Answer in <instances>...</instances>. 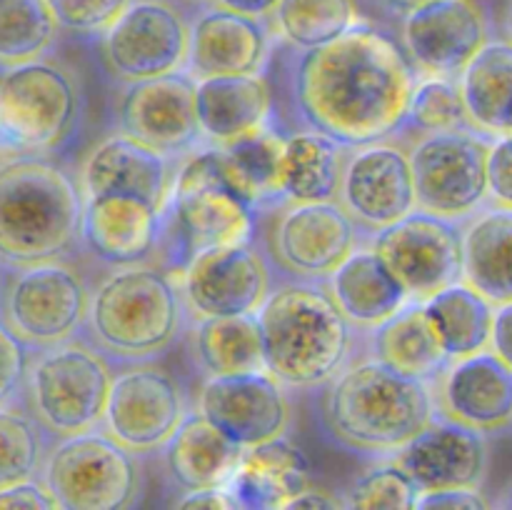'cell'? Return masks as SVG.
Returning <instances> with one entry per match:
<instances>
[{
    "mask_svg": "<svg viewBox=\"0 0 512 510\" xmlns=\"http://www.w3.org/2000/svg\"><path fill=\"white\" fill-rule=\"evenodd\" d=\"M380 3H383L388 10H393V13L405 15V13H410V10L420 8V5L430 3V0H380Z\"/></svg>",
    "mask_w": 512,
    "mask_h": 510,
    "instance_id": "816d5d0a",
    "label": "cell"
},
{
    "mask_svg": "<svg viewBox=\"0 0 512 510\" xmlns=\"http://www.w3.org/2000/svg\"><path fill=\"white\" fill-rule=\"evenodd\" d=\"M325 385V428L335 443L358 453L395 455L440 413L435 383L410 378L375 358L345 365Z\"/></svg>",
    "mask_w": 512,
    "mask_h": 510,
    "instance_id": "7a4b0ae2",
    "label": "cell"
},
{
    "mask_svg": "<svg viewBox=\"0 0 512 510\" xmlns=\"http://www.w3.org/2000/svg\"><path fill=\"white\" fill-rule=\"evenodd\" d=\"M175 170L170 155L140 143L125 133L100 140L80 168V193H125L150 200L165 210L173 190Z\"/></svg>",
    "mask_w": 512,
    "mask_h": 510,
    "instance_id": "d4e9b609",
    "label": "cell"
},
{
    "mask_svg": "<svg viewBox=\"0 0 512 510\" xmlns=\"http://www.w3.org/2000/svg\"><path fill=\"white\" fill-rule=\"evenodd\" d=\"M195 113L200 138L225 145L268 128L273 93L260 73L213 75L195 80Z\"/></svg>",
    "mask_w": 512,
    "mask_h": 510,
    "instance_id": "484cf974",
    "label": "cell"
},
{
    "mask_svg": "<svg viewBox=\"0 0 512 510\" xmlns=\"http://www.w3.org/2000/svg\"><path fill=\"white\" fill-rule=\"evenodd\" d=\"M345 508V500L338 493H330L325 488H313V485H305L300 493H295L293 498L285 500L280 510H335Z\"/></svg>",
    "mask_w": 512,
    "mask_h": 510,
    "instance_id": "c3c4849f",
    "label": "cell"
},
{
    "mask_svg": "<svg viewBox=\"0 0 512 510\" xmlns=\"http://www.w3.org/2000/svg\"><path fill=\"white\" fill-rule=\"evenodd\" d=\"M490 350L512 368V303L495 305L493 333H490Z\"/></svg>",
    "mask_w": 512,
    "mask_h": 510,
    "instance_id": "681fc988",
    "label": "cell"
},
{
    "mask_svg": "<svg viewBox=\"0 0 512 510\" xmlns=\"http://www.w3.org/2000/svg\"><path fill=\"white\" fill-rule=\"evenodd\" d=\"M3 288H5V283H3V275H0V300H3Z\"/></svg>",
    "mask_w": 512,
    "mask_h": 510,
    "instance_id": "11a10c76",
    "label": "cell"
},
{
    "mask_svg": "<svg viewBox=\"0 0 512 510\" xmlns=\"http://www.w3.org/2000/svg\"><path fill=\"white\" fill-rule=\"evenodd\" d=\"M178 508L188 510H235L240 508L238 498L230 490V485H210V488H195L185 490L183 498L178 500Z\"/></svg>",
    "mask_w": 512,
    "mask_h": 510,
    "instance_id": "7dc6e473",
    "label": "cell"
},
{
    "mask_svg": "<svg viewBox=\"0 0 512 510\" xmlns=\"http://www.w3.org/2000/svg\"><path fill=\"white\" fill-rule=\"evenodd\" d=\"M163 213L165 210L138 195H85L80 240L105 263H143L158 248Z\"/></svg>",
    "mask_w": 512,
    "mask_h": 510,
    "instance_id": "cb8c5ba5",
    "label": "cell"
},
{
    "mask_svg": "<svg viewBox=\"0 0 512 510\" xmlns=\"http://www.w3.org/2000/svg\"><path fill=\"white\" fill-rule=\"evenodd\" d=\"M120 133L165 155H178L200 143L195 113V78L185 70L125 85L118 105Z\"/></svg>",
    "mask_w": 512,
    "mask_h": 510,
    "instance_id": "d6986e66",
    "label": "cell"
},
{
    "mask_svg": "<svg viewBox=\"0 0 512 510\" xmlns=\"http://www.w3.org/2000/svg\"><path fill=\"white\" fill-rule=\"evenodd\" d=\"M90 293L63 260L15 268L0 300V320L28 348H48L75 338L88 318Z\"/></svg>",
    "mask_w": 512,
    "mask_h": 510,
    "instance_id": "30bf717a",
    "label": "cell"
},
{
    "mask_svg": "<svg viewBox=\"0 0 512 510\" xmlns=\"http://www.w3.org/2000/svg\"><path fill=\"white\" fill-rule=\"evenodd\" d=\"M270 240L275 258L290 273L325 278L358 248V223L335 200L290 203Z\"/></svg>",
    "mask_w": 512,
    "mask_h": 510,
    "instance_id": "ffe728a7",
    "label": "cell"
},
{
    "mask_svg": "<svg viewBox=\"0 0 512 510\" xmlns=\"http://www.w3.org/2000/svg\"><path fill=\"white\" fill-rule=\"evenodd\" d=\"M293 83L305 123L358 148L405 128L418 70L388 35L360 20L333 43L303 50Z\"/></svg>",
    "mask_w": 512,
    "mask_h": 510,
    "instance_id": "6da1fadb",
    "label": "cell"
},
{
    "mask_svg": "<svg viewBox=\"0 0 512 510\" xmlns=\"http://www.w3.org/2000/svg\"><path fill=\"white\" fill-rule=\"evenodd\" d=\"M40 473L63 510H123L135 505L140 490L133 450L98 428L63 435Z\"/></svg>",
    "mask_w": 512,
    "mask_h": 510,
    "instance_id": "ba28073f",
    "label": "cell"
},
{
    "mask_svg": "<svg viewBox=\"0 0 512 510\" xmlns=\"http://www.w3.org/2000/svg\"><path fill=\"white\" fill-rule=\"evenodd\" d=\"M495 505H500V508H512V488L505 490V498Z\"/></svg>",
    "mask_w": 512,
    "mask_h": 510,
    "instance_id": "db71d44e",
    "label": "cell"
},
{
    "mask_svg": "<svg viewBox=\"0 0 512 510\" xmlns=\"http://www.w3.org/2000/svg\"><path fill=\"white\" fill-rule=\"evenodd\" d=\"M198 413L248 448L288 433L290 400L270 370L213 375L198 390Z\"/></svg>",
    "mask_w": 512,
    "mask_h": 510,
    "instance_id": "e0dca14e",
    "label": "cell"
},
{
    "mask_svg": "<svg viewBox=\"0 0 512 510\" xmlns=\"http://www.w3.org/2000/svg\"><path fill=\"white\" fill-rule=\"evenodd\" d=\"M470 128L488 138L512 133V43L488 40L458 75Z\"/></svg>",
    "mask_w": 512,
    "mask_h": 510,
    "instance_id": "1f68e13d",
    "label": "cell"
},
{
    "mask_svg": "<svg viewBox=\"0 0 512 510\" xmlns=\"http://www.w3.org/2000/svg\"><path fill=\"white\" fill-rule=\"evenodd\" d=\"M503 33H505V40H508V43H512V0H508V5H505Z\"/></svg>",
    "mask_w": 512,
    "mask_h": 510,
    "instance_id": "f5cc1de1",
    "label": "cell"
},
{
    "mask_svg": "<svg viewBox=\"0 0 512 510\" xmlns=\"http://www.w3.org/2000/svg\"><path fill=\"white\" fill-rule=\"evenodd\" d=\"M488 200L493 205L512 208V133L490 140Z\"/></svg>",
    "mask_w": 512,
    "mask_h": 510,
    "instance_id": "ee69618b",
    "label": "cell"
},
{
    "mask_svg": "<svg viewBox=\"0 0 512 510\" xmlns=\"http://www.w3.org/2000/svg\"><path fill=\"white\" fill-rule=\"evenodd\" d=\"M270 55V30L263 18L235 13L215 3L190 25L185 73L190 78L263 73Z\"/></svg>",
    "mask_w": 512,
    "mask_h": 510,
    "instance_id": "7402d4cb",
    "label": "cell"
},
{
    "mask_svg": "<svg viewBox=\"0 0 512 510\" xmlns=\"http://www.w3.org/2000/svg\"><path fill=\"white\" fill-rule=\"evenodd\" d=\"M193 353L205 378L265 370L263 338L255 313L198 318L193 325Z\"/></svg>",
    "mask_w": 512,
    "mask_h": 510,
    "instance_id": "e575fe53",
    "label": "cell"
},
{
    "mask_svg": "<svg viewBox=\"0 0 512 510\" xmlns=\"http://www.w3.org/2000/svg\"><path fill=\"white\" fill-rule=\"evenodd\" d=\"M255 318L263 338L265 370L290 388H315L348 365L353 325L325 285H278Z\"/></svg>",
    "mask_w": 512,
    "mask_h": 510,
    "instance_id": "3957f363",
    "label": "cell"
},
{
    "mask_svg": "<svg viewBox=\"0 0 512 510\" xmlns=\"http://www.w3.org/2000/svg\"><path fill=\"white\" fill-rule=\"evenodd\" d=\"M183 310V295L168 273L140 263L118 265L90 293L85 325L103 353L148 360L178 338Z\"/></svg>",
    "mask_w": 512,
    "mask_h": 510,
    "instance_id": "5b68a950",
    "label": "cell"
},
{
    "mask_svg": "<svg viewBox=\"0 0 512 510\" xmlns=\"http://www.w3.org/2000/svg\"><path fill=\"white\" fill-rule=\"evenodd\" d=\"M340 205L355 223L380 230L418 208L408 150L385 140L358 145L343 163Z\"/></svg>",
    "mask_w": 512,
    "mask_h": 510,
    "instance_id": "ac0fdd59",
    "label": "cell"
},
{
    "mask_svg": "<svg viewBox=\"0 0 512 510\" xmlns=\"http://www.w3.org/2000/svg\"><path fill=\"white\" fill-rule=\"evenodd\" d=\"M393 460L420 490L483 488L490 468L488 433L438 413L415 438L395 450Z\"/></svg>",
    "mask_w": 512,
    "mask_h": 510,
    "instance_id": "44dd1931",
    "label": "cell"
},
{
    "mask_svg": "<svg viewBox=\"0 0 512 510\" xmlns=\"http://www.w3.org/2000/svg\"><path fill=\"white\" fill-rule=\"evenodd\" d=\"M28 360V345L15 338L13 330L0 320V408L15 405L23 393Z\"/></svg>",
    "mask_w": 512,
    "mask_h": 510,
    "instance_id": "7bdbcfd3",
    "label": "cell"
},
{
    "mask_svg": "<svg viewBox=\"0 0 512 510\" xmlns=\"http://www.w3.org/2000/svg\"><path fill=\"white\" fill-rule=\"evenodd\" d=\"M80 118V90L58 63L38 58L0 70V158H45Z\"/></svg>",
    "mask_w": 512,
    "mask_h": 510,
    "instance_id": "8992f818",
    "label": "cell"
},
{
    "mask_svg": "<svg viewBox=\"0 0 512 510\" xmlns=\"http://www.w3.org/2000/svg\"><path fill=\"white\" fill-rule=\"evenodd\" d=\"M343 495L350 510H415L420 488L395 460H388L365 470Z\"/></svg>",
    "mask_w": 512,
    "mask_h": 510,
    "instance_id": "60d3db41",
    "label": "cell"
},
{
    "mask_svg": "<svg viewBox=\"0 0 512 510\" xmlns=\"http://www.w3.org/2000/svg\"><path fill=\"white\" fill-rule=\"evenodd\" d=\"M273 18L280 38L300 50L333 43L363 20L355 0H278Z\"/></svg>",
    "mask_w": 512,
    "mask_h": 510,
    "instance_id": "8d00e7d4",
    "label": "cell"
},
{
    "mask_svg": "<svg viewBox=\"0 0 512 510\" xmlns=\"http://www.w3.org/2000/svg\"><path fill=\"white\" fill-rule=\"evenodd\" d=\"M438 380L443 415L483 433L512 425V368L490 348L450 360Z\"/></svg>",
    "mask_w": 512,
    "mask_h": 510,
    "instance_id": "603a6c76",
    "label": "cell"
},
{
    "mask_svg": "<svg viewBox=\"0 0 512 510\" xmlns=\"http://www.w3.org/2000/svg\"><path fill=\"white\" fill-rule=\"evenodd\" d=\"M83 193L45 158L0 160V265L58 260L80 240Z\"/></svg>",
    "mask_w": 512,
    "mask_h": 510,
    "instance_id": "277c9868",
    "label": "cell"
},
{
    "mask_svg": "<svg viewBox=\"0 0 512 510\" xmlns=\"http://www.w3.org/2000/svg\"><path fill=\"white\" fill-rule=\"evenodd\" d=\"M490 40V20L478 0H430L403 15V45L423 75L458 78Z\"/></svg>",
    "mask_w": 512,
    "mask_h": 510,
    "instance_id": "2e32d148",
    "label": "cell"
},
{
    "mask_svg": "<svg viewBox=\"0 0 512 510\" xmlns=\"http://www.w3.org/2000/svg\"><path fill=\"white\" fill-rule=\"evenodd\" d=\"M343 148L313 128L288 135L280 155V198L288 203L335 200L345 163Z\"/></svg>",
    "mask_w": 512,
    "mask_h": 510,
    "instance_id": "d6a6232c",
    "label": "cell"
},
{
    "mask_svg": "<svg viewBox=\"0 0 512 510\" xmlns=\"http://www.w3.org/2000/svg\"><path fill=\"white\" fill-rule=\"evenodd\" d=\"M330 293L353 328H375L410 300L373 245L355 248L330 273Z\"/></svg>",
    "mask_w": 512,
    "mask_h": 510,
    "instance_id": "f1b7e54d",
    "label": "cell"
},
{
    "mask_svg": "<svg viewBox=\"0 0 512 510\" xmlns=\"http://www.w3.org/2000/svg\"><path fill=\"white\" fill-rule=\"evenodd\" d=\"M110 383L113 373L98 348L70 338L28 360L23 393L43 430L63 438L103 425Z\"/></svg>",
    "mask_w": 512,
    "mask_h": 510,
    "instance_id": "52a82bcc",
    "label": "cell"
},
{
    "mask_svg": "<svg viewBox=\"0 0 512 510\" xmlns=\"http://www.w3.org/2000/svg\"><path fill=\"white\" fill-rule=\"evenodd\" d=\"M405 125H413L420 133L470 128L458 78H448V75L418 78Z\"/></svg>",
    "mask_w": 512,
    "mask_h": 510,
    "instance_id": "f35d334b",
    "label": "cell"
},
{
    "mask_svg": "<svg viewBox=\"0 0 512 510\" xmlns=\"http://www.w3.org/2000/svg\"><path fill=\"white\" fill-rule=\"evenodd\" d=\"M243 445L230 440L205 415L188 413L163 445L165 470L183 490L225 485L238 470Z\"/></svg>",
    "mask_w": 512,
    "mask_h": 510,
    "instance_id": "4316f807",
    "label": "cell"
},
{
    "mask_svg": "<svg viewBox=\"0 0 512 510\" xmlns=\"http://www.w3.org/2000/svg\"><path fill=\"white\" fill-rule=\"evenodd\" d=\"M493 508L480 485H458V488L420 490L415 510H483Z\"/></svg>",
    "mask_w": 512,
    "mask_h": 510,
    "instance_id": "f6af8a7d",
    "label": "cell"
},
{
    "mask_svg": "<svg viewBox=\"0 0 512 510\" xmlns=\"http://www.w3.org/2000/svg\"><path fill=\"white\" fill-rule=\"evenodd\" d=\"M188 415L178 380L155 365H135L113 375L103 430L133 453H153L168 443Z\"/></svg>",
    "mask_w": 512,
    "mask_h": 510,
    "instance_id": "5bb4252c",
    "label": "cell"
},
{
    "mask_svg": "<svg viewBox=\"0 0 512 510\" xmlns=\"http://www.w3.org/2000/svg\"><path fill=\"white\" fill-rule=\"evenodd\" d=\"M0 510H58V500L43 480L25 478L0 485Z\"/></svg>",
    "mask_w": 512,
    "mask_h": 510,
    "instance_id": "bcb514c9",
    "label": "cell"
},
{
    "mask_svg": "<svg viewBox=\"0 0 512 510\" xmlns=\"http://www.w3.org/2000/svg\"><path fill=\"white\" fill-rule=\"evenodd\" d=\"M268 293V268L250 243L208 245L185 258L180 295L195 318L255 313Z\"/></svg>",
    "mask_w": 512,
    "mask_h": 510,
    "instance_id": "9a60e30c",
    "label": "cell"
},
{
    "mask_svg": "<svg viewBox=\"0 0 512 510\" xmlns=\"http://www.w3.org/2000/svg\"><path fill=\"white\" fill-rule=\"evenodd\" d=\"M215 3L235 10V13L253 15V18H268V15H273L278 0H215Z\"/></svg>",
    "mask_w": 512,
    "mask_h": 510,
    "instance_id": "f907efd6",
    "label": "cell"
},
{
    "mask_svg": "<svg viewBox=\"0 0 512 510\" xmlns=\"http://www.w3.org/2000/svg\"><path fill=\"white\" fill-rule=\"evenodd\" d=\"M228 485L240 508H283L310 485V463L288 435H278L248 445Z\"/></svg>",
    "mask_w": 512,
    "mask_h": 510,
    "instance_id": "83f0119b",
    "label": "cell"
},
{
    "mask_svg": "<svg viewBox=\"0 0 512 510\" xmlns=\"http://www.w3.org/2000/svg\"><path fill=\"white\" fill-rule=\"evenodd\" d=\"M43 425L15 405L0 408V485L35 478L45 460Z\"/></svg>",
    "mask_w": 512,
    "mask_h": 510,
    "instance_id": "ab89813d",
    "label": "cell"
},
{
    "mask_svg": "<svg viewBox=\"0 0 512 510\" xmlns=\"http://www.w3.org/2000/svg\"><path fill=\"white\" fill-rule=\"evenodd\" d=\"M283 140V135H278L275 130L263 128L258 133L243 135L233 143L215 145L220 150L228 178L255 210L280 198L278 178Z\"/></svg>",
    "mask_w": 512,
    "mask_h": 510,
    "instance_id": "d590c367",
    "label": "cell"
},
{
    "mask_svg": "<svg viewBox=\"0 0 512 510\" xmlns=\"http://www.w3.org/2000/svg\"><path fill=\"white\" fill-rule=\"evenodd\" d=\"M438 343L450 360L490 348L495 305L465 280L438 290L423 300Z\"/></svg>",
    "mask_w": 512,
    "mask_h": 510,
    "instance_id": "836d02e7",
    "label": "cell"
},
{
    "mask_svg": "<svg viewBox=\"0 0 512 510\" xmlns=\"http://www.w3.org/2000/svg\"><path fill=\"white\" fill-rule=\"evenodd\" d=\"M370 358L425 383H438L450 363L423 300H408L398 313L370 328Z\"/></svg>",
    "mask_w": 512,
    "mask_h": 510,
    "instance_id": "f546056e",
    "label": "cell"
},
{
    "mask_svg": "<svg viewBox=\"0 0 512 510\" xmlns=\"http://www.w3.org/2000/svg\"><path fill=\"white\" fill-rule=\"evenodd\" d=\"M410 300H425L463 280V225L460 220L415 208L405 218L375 230L370 243Z\"/></svg>",
    "mask_w": 512,
    "mask_h": 510,
    "instance_id": "7c38bea8",
    "label": "cell"
},
{
    "mask_svg": "<svg viewBox=\"0 0 512 510\" xmlns=\"http://www.w3.org/2000/svg\"><path fill=\"white\" fill-rule=\"evenodd\" d=\"M463 280L493 305L512 303V208H480L463 225Z\"/></svg>",
    "mask_w": 512,
    "mask_h": 510,
    "instance_id": "4dcf8cb0",
    "label": "cell"
},
{
    "mask_svg": "<svg viewBox=\"0 0 512 510\" xmlns=\"http://www.w3.org/2000/svg\"><path fill=\"white\" fill-rule=\"evenodd\" d=\"M58 30L45 0H0V68L45 58Z\"/></svg>",
    "mask_w": 512,
    "mask_h": 510,
    "instance_id": "74e56055",
    "label": "cell"
},
{
    "mask_svg": "<svg viewBox=\"0 0 512 510\" xmlns=\"http://www.w3.org/2000/svg\"><path fill=\"white\" fill-rule=\"evenodd\" d=\"M490 140L473 128L425 133L410 150L418 208L450 220L478 213L488 203Z\"/></svg>",
    "mask_w": 512,
    "mask_h": 510,
    "instance_id": "8fae6325",
    "label": "cell"
},
{
    "mask_svg": "<svg viewBox=\"0 0 512 510\" xmlns=\"http://www.w3.org/2000/svg\"><path fill=\"white\" fill-rule=\"evenodd\" d=\"M165 210L185 258L208 245L250 243L258 213L228 178L215 145L180 165Z\"/></svg>",
    "mask_w": 512,
    "mask_h": 510,
    "instance_id": "9c48e42d",
    "label": "cell"
},
{
    "mask_svg": "<svg viewBox=\"0 0 512 510\" xmlns=\"http://www.w3.org/2000/svg\"><path fill=\"white\" fill-rule=\"evenodd\" d=\"M60 30L73 35H103L130 0H45Z\"/></svg>",
    "mask_w": 512,
    "mask_h": 510,
    "instance_id": "b9f144b4",
    "label": "cell"
},
{
    "mask_svg": "<svg viewBox=\"0 0 512 510\" xmlns=\"http://www.w3.org/2000/svg\"><path fill=\"white\" fill-rule=\"evenodd\" d=\"M100 38L110 73L133 83L185 70L190 25L170 0H130Z\"/></svg>",
    "mask_w": 512,
    "mask_h": 510,
    "instance_id": "4fadbf2b",
    "label": "cell"
}]
</instances>
